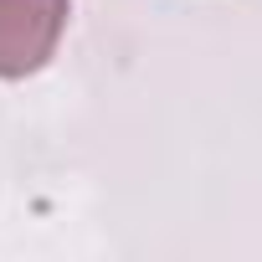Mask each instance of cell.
Returning <instances> with one entry per match:
<instances>
[{
    "mask_svg": "<svg viewBox=\"0 0 262 262\" xmlns=\"http://www.w3.org/2000/svg\"><path fill=\"white\" fill-rule=\"evenodd\" d=\"M72 0H0V77H26L47 67L62 41Z\"/></svg>",
    "mask_w": 262,
    "mask_h": 262,
    "instance_id": "1",
    "label": "cell"
}]
</instances>
